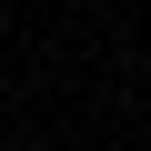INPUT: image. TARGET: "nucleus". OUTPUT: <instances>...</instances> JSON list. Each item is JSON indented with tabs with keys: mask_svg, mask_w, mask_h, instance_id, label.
I'll use <instances>...</instances> for the list:
<instances>
[{
	"mask_svg": "<svg viewBox=\"0 0 151 151\" xmlns=\"http://www.w3.org/2000/svg\"><path fill=\"white\" fill-rule=\"evenodd\" d=\"M0 151H30V141H0Z\"/></svg>",
	"mask_w": 151,
	"mask_h": 151,
	"instance_id": "obj_1",
	"label": "nucleus"
}]
</instances>
